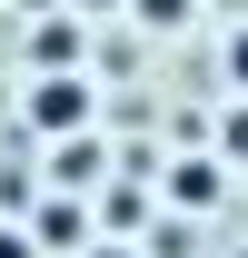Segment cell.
<instances>
[{"label":"cell","instance_id":"1","mask_svg":"<svg viewBox=\"0 0 248 258\" xmlns=\"http://www.w3.org/2000/svg\"><path fill=\"white\" fill-rule=\"evenodd\" d=\"M30 129L40 139H80L90 129V80L80 70H40L30 80Z\"/></svg>","mask_w":248,"mask_h":258},{"label":"cell","instance_id":"2","mask_svg":"<svg viewBox=\"0 0 248 258\" xmlns=\"http://www.w3.org/2000/svg\"><path fill=\"white\" fill-rule=\"evenodd\" d=\"M30 60L40 70H80V20H40V30H30Z\"/></svg>","mask_w":248,"mask_h":258},{"label":"cell","instance_id":"3","mask_svg":"<svg viewBox=\"0 0 248 258\" xmlns=\"http://www.w3.org/2000/svg\"><path fill=\"white\" fill-rule=\"evenodd\" d=\"M169 199L179 209H218V159H179L169 169Z\"/></svg>","mask_w":248,"mask_h":258},{"label":"cell","instance_id":"4","mask_svg":"<svg viewBox=\"0 0 248 258\" xmlns=\"http://www.w3.org/2000/svg\"><path fill=\"white\" fill-rule=\"evenodd\" d=\"M99 228H119V238H129V228H139V189H109V199H99Z\"/></svg>","mask_w":248,"mask_h":258},{"label":"cell","instance_id":"5","mask_svg":"<svg viewBox=\"0 0 248 258\" xmlns=\"http://www.w3.org/2000/svg\"><path fill=\"white\" fill-rule=\"evenodd\" d=\"M129 10H139L149 30H179V20H189V10H199V0H129Z\"/></svg>","mask_w":248,"mask_h":258},{"label":"cell","instance_id":"6","mask_svg":"<svg viewBox=\"0 0 248 258\" xmlns=\"http://www.w3.org/2000/svg\"><path fill=\"white\" fill-rule=\"evenodd\" d=\"M218 149H228V159H248V99L228 109V129H218Z\"/></svg>","mask_w":248,"mask_h":258},{"label":"cell","instance_id":"7","mask_svg":"<svg viewBox=\"0 0 248 258\" xmlns=\"http://www.w3.org/2000/svg\"><path fill=\"white\" fill-rule=\"evenodd\" d=\"M0 258H40V228H10V219H0Z\"/></svg>","mask_w":248,"mask_h":258},{"label":"cell","instance_id":"8","mask_svg":"<svg viewBox=\"0 0 248 258\" xmlns=\"http://www.w3.org/2000/svg\"><path fill=\"white\" fill-rule=\"evenodd\" d=\"M228 80H238V99H248V20L228 30Z\"/></svg>","mask_w":248,"mask_h":258},{"label":"cell","instance_id":"9","mask_svg":"<svg viewBox=\"0 0 248 258\" xmlns=\"http://www.w3.org/2000/svg\"><path fill=\"white\" fill-rule=\"evenodd\" d=\"M90 258H139V248H129V238H109V248H90Z\"/></svg>","mask_w":248,"mask_h":258},{"label":"cell","instance_id":"10","mask_svg":"<svg viewBox=\"0 0 248 258\" xmlns=\"http://www.w3.org/2000/svg\"><path fill=\"white\" fill-rule=\"evenodd\" d=\"M80 10H129V0H80Z\"/></svg>","mask_w":248,"mask_h":258},{"label":"cell","instance_id":"11","mask_svg":"<svg viewBox=\"0 0 248 258\" xmlns=\"http://www.w3.org/2000/svg\"><path fill=\"white\" fill-rule=\"evenodd\" d=\"M20 10H30V0H20ZM40 10H50V0H40Z\"/></svg>","mask_w":248,"mask_h":258},{"label":"cell","instance_id":"12","mask_svg":"<svg viewBox=\"0 0 248 258\" xmlns=\"http://www.w3.org/2000/svg\"><path fill=\"white\" fill-rule=\"evenodd\" d=\"M238 258H248V248H238Z\"/></svg>","mask_w":248,"mask_h":258}]
</instances>
